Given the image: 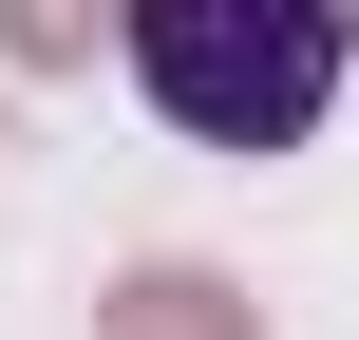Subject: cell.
<instances>
[{
	"instance_id": "obj_1",
	"label": "cell",
	"mask_w": 359,
	"mask_h": 340,
	"mask_svg": "<svg viewBox=\"0 0 359 340\" xmlns=\"http://www.w3.org/2000/svg\"><path fill=\"white\" fill-rule=\"evenodd\" d=\"M133 76H151L170 132L284 151V132H322V95H341V19H322V0H133Z\"/></svg>"
},
{
	"instance_id": "obj_2",
	"label": "cell",
	"mask_w": 359,
	"mask_h": 340,
	"mask_svg": "<svg viewBox=\"0 0 359 340\" xmlns=\"http://www.w3.org/2000/svg\"><path fill=\"white\" fill-rule=\"evenodd\" d=\"M95 340H265V322H246L227 284H189V265H151V284H114V303H95Z\"/></svg>"
}]
</instances>
